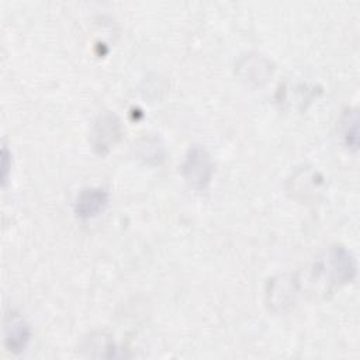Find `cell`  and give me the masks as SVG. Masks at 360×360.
I'll return each instance as SVG.
<instances>
[{"label":"cell","instance_id":"1","mask_svg":"<svg viewBox=\"0 0 360 360\" xmlns=\"http://www.w3.org/2000/svg\"><path fill=\"white\" fill-rule=\"evenodd\" d=\"M214 165L210 153L202 146H193L188 149L181 165V174L184 180L194 188H205L212 177Z\"/></svg>","mask_w":360,"mask_h":360},{"label":"cell","instance_id":"2","mask_svg":"<svg viewBox=\"0 0 360 360\" xmlns=\"http://www.w3.org/2000/svg\"><path fill=\"white\" fill-rule=\"evenodd\" d=\"M318 270L325 274L329 283L343 284L353 278L356 266L352 255L343 246H332L318 263Z\"/></svg>","mask_w":360,"mask_h":360},{"label":"cell","instance_id":"3","mask_svg":"<svg viewBox=\"0 0 360 360\" xmlns=\"http://www.w3.org/2000/svg\"><path fill=\"white\" fill-rule=\"evenodd\" d=\"M122 127L114 112H103L94 122L91 142L98 153H107L121 138Z\"/></svg>","mask_w":360,"mask_h":360},{"label":"cell","instance_id":"4","mask_svg":"<svg viewBox=\"0 0 360 360\" xmlns=\"http://www.w3.org/2000/svg\"><path fill=\"white\" fill-rule=\"evenodd\" d=\"M108 204V193L104 188L87 187L83 188L75 201V212L80 219H90L100 212Z\"/></svg>","mask_w":360,"mask_h":360},{"label":"cell","instance_id":"5","mask_svg":"<svg viewBox=\"0 0 360 360\" xmlns=\"http://www.w3.org/2000/svg\"><path fill=\"white\" fill-rule=\"evenodd\" d=\"M297 287L298 280L294 274H281L271 278L267 290L269 305L274 309H284L294 301Z\"/></svg>","mask_w":360,"mask_h":360},{"label":"cell","instance_id":"6","mask_svg":"<svg viewBox=\"0 0 360 360\" xmlns=\"http://www.w3.org/2000/svg\"><path fill=\"white\" fill-rule=\"evenodd\" d=\"M31 338L30 325L17 315H10L6 322V347L11 353H21L27 347Z\"/></svg>","mask_w":360,"mask_h":360}]
</instances>
